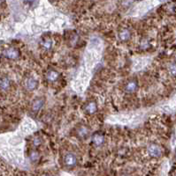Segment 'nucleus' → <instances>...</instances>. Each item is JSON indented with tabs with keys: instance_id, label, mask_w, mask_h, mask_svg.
Listing matches in <instances>:
<instances>
[{
	"instance_id": "nucleus-1",
	"label": "nucleus",
	"mask_w": 176,
	"mask_h": 176,
	"mask_svg": "<svg viewBox=\"0 0 176 176\" xmlns=\"http://www.w3.org/2000/svg\"><path fill=\"white\" fill-rule=\"evenodd\" d=\"M2 56L8 60H16L20 57L21 52L15 47H8L2 51Z\"/></svg>"
},
{
	"instance_id": "nucleus-2",
	"label": "nucleus",
	"mask_w": 176,
	"mask_h": 176,
	"mask_svg": "<svg viewBox=\"0 0 176 176\" xmlns=\"http://www.w3.org/2000/svg\"><path fill=\"white\" fill-rule=\"evenodd\" d=\"M63 162H64V165L67 167L72 168V167H75L76 165H77L78 159H77V157H76V155L75 153H73V152H67L64 156Z\"/></svg>"
},
{
	"instance_id": "nucleus-3",
	"label": "nucleus",
	"mask_w": 176,
	"mask_h": 176,
	"mask_svg": "<svg viewBox=\"0 0 176 176\" xmlns=\"http://www.w3.org/2000/svg\"><path fill=\"white\" fill-rule=\"evenodd\" d=\"M76 135L81 139H86L90 135V129L88 126L80 125L76 129Z\"/></svg>"
},
{
	"instance_id": "nucleus-4",
	"label": "nucleus",
	"mask_w": 176,
	"mask_h": 176,
	"mask_svg": "<svg viewBox=\"0 0 176 176\" xmlns=\"http://www.w3.org/2000/svg\"><path fill=\"white\" fill-rule=\"evenodd\" d=\"M25 87L28 91H34L37 88L38 86V82L35 78H34L33 77H28L25 79Z\"/></svg>"
},
{
	"instance_id": "nucleus-5",
	"label": "nucleus",
	"mask_w": 176,
	"mask_h": 176,
	"mask_svg": "<svg viewBox=\"0 0 176 176\" xmlns=\"http://www.w3.org/2000/svg\"><path fill=\"white\" fill-rule=\"evenodd\" d=\"M104 141H105V139H104V137L103 134L98 133V132L93 134V136H92V143H93V145L96 147L102 146L104 144Z\"/></svg>"
},
{
	"instance_id": "nucleus-6",
	"label": "nucleus",
	"mask_w": 176,
	"mask_h": 176,
	"mask_svg": "<svg viewBox=\"0 0 176 176\" xmlns=\"http://www.w3.org/2000/svg\"><path fill=\"white\" fill-rule=\"evenodd\" d=\"M148 153L150 154V156L153 157V158H158L161 155L162 151L158 145L151 144L148 146Z\"/></svg>"
},
{
	"instance_id": "nucleus-7",
	"label": "nucleus",
	"mask_w": 176,
	"mask_h": 176,
	"mask_svg": "<svg viewBox=\"0 0 176 176\" xmlns=\"http://www.w3.org/2000/svg\"><path fill=\"white\" fill-rule=\"evenodd\" d=\"M44 98H37L35 101L32 102V106H31V109L33 112H38L39 110L42 109V107L44 105Z\"/></svg>"
},
{
	"instance_id": "nucleus-8",
	"label": "nucleus",
	"mask_w": 176,
	"mask_h": 176,
	"mask_svg": "<svg viewBox=\"0 0 176 176\" xmlns=\"http://www.w3.org/2000/svg\"><path fill=\"white\" fill-rule=\"evenodd\" d=\"M84 110L87 114L89 115H93L98 111V104L95 101H89L85 107H84Z\"/></svg>"
},
{
	"instance_id": "nucleus-9",
	"label": "nucleus",
	"mask_w": 176,
	"mask_h": 176,
	"mask_svg": "<svg viewBox=\"0 0 176 176\" xmlns=\"http://www.w3.org/2000/svg\"><path fill=\"white\" fill-rule=\"evenodd\" d=\"M138 88V84L135 80H130L128 81L125 85V91L128 93H135Z\"/></svg>"
},
{
	"instance_id": "nucleus-10",
	"label": "nucleus",
	"mask_w": 176,
	"mask_h": 176,
	"mask_svg": "<svg viewBox=\"0 0 176 176\" xmlns=\"http://www.w3.org/2000/svg\"><path fill=\"white\" fill-rule=\"evenodd\" d=\"M11 88V81L8 77H3L0 78V89L3 91H8Z\"/></svg>"
},
{
	"instance_id": "nucleus-11",
	"label": "nucleus",
	"mask_w": 176,
	"mask_h": 176,
	"mask_svg": "<svg viewBox=\"0 0 176 176\" xmlns=\"http://www.w3.org/2000/svg\"><path fill=\"white\" fill-rule=\"evenodd\" d=\"M58 77H59V73L57 71H55V70H50L46 73V78L50 83L56 82L58 79Z\"/></svg>"
},
{
	"instance_id": "nucleus-12",
	"label": "nucleus",
	"mask_w": 176,
	"mask_h": 176,
	"mask_svg": "<svg viewBox=\"0 0 176 176\" xmlns=\"http://www.w3.org/2000/svg\"><path fill=\"white\" fill-rule=\"evenodd\" d=\"M131 32L128 29H122L119 33V39L121 42H127L131 39Z\"/></svg>"
},
{
	"instance_id": "nucleus-13",
	"label": "nucleus",
	"mask_w": 176,
	"mask_h": 176,
	"mask_svg": "<svg viewBox=\"0 0 176 176\" xmlns=\"http://www.w3.org/2000/svg\"><path fill=\"white\" fill-rule=\"evenodd\" d=\"M41 45H42V48L44 50H50V49L52 48L53 42H52V41L50 39H44V40L42 41Z\"/></svg>"
},
{
	"instance_id": "nucleus-14",
	"label": "nucleus",
	"mask_w": 176,
	"mask_h": 176,
	"mask_svg": "<svg viewBox=\"0 0 176 176\" xmlns=\"http://www.w3.org/2000/svg\"><path fill=\"white\" fill-rule=\"evenodd\" d=\"M39 158H40V153H39V151H37V150H32V151H30V153H29V158H30L31 161L35 162V161H37L39 159Z\"/></svg>"
},
{
	"instance_id": "nucleus-15",
	"label": "nucleus",
	"mask_w": 176,
	"mask_h": 176,
	"mask_svg": "<svg viewBox=\"0 0 176 176\" xmlns=\"http://www.w3.org/2000/svg\"><path fill=\"white\" fill-rule=\"evenodd\" d=\"M42 139H41V137H35L34 139H33V141H32V143H33V145L35 146V147H38V146H40L41 145H42Z\"/></svg>"
},
{
	"instance_id": "nucleus-16",
	"label": "nucleus",
	"mask_w": 176,
	"mask_h": 176,
	"mask_svg": "<svg viewBox=\"0 0 176 176\" xmlns=\"http://www.w3.org/2000/svg\"><path fill=\"white\" fill-rule=\"evenodd\" d=\"M169 72L171 73V75L176 77V64H172L169 68Z\"/></svg>"
},
{
	"instance_id": "nucleus-17",
	"label": "nucleus",
	"mask_w": 176,
	"mask_h": 176,
	"mask_svg": "<svg viewBox=\"0 0 176 176\" xmlns=\"http://www.w3.org/2000/svg\"><path fill=\"white\" fill-rule=\"evenodd\" d=\"M42 176H54V175H50V174H44V175H43Z\"/></svg>"
},
{
	"instance_id": "nucleus-18",
	"label": "nucleus",
	"mask_w": 176,
	"mask_h": 176,
	"mask_svg": "<svg viewBox=\"0 0 176 176\" xmlns=\"http://www.w3.org/2000/svg\"><path fill=\"white\" fill-rule=\"evenodd\" d=\"M26 2H28V3H32L33 1H35V0H24Z\"/></svg>"
},
{
	"instance_id": "nucleus-19",
	"label": "nucleus",
	"mask_w": 176,
	"mask_h": 176,
	"mask_svg": "<svg viewBox=\"0 0 176 176\" xmlns=\"http://www.w3.org/2000/svg\"><path fill=\"white\" fill-rule=\"evenodd\" d=\"M63 176H71V175H67V174H66V175H64Z\"/></svg>"
},
{
	"instance_id": "nucleus-20",
	"label": "nucleus",
	"mask_w": 176,
	"mask_h": 176,
	"mask_svg": "<svg viewBox=\"0 0 176 176\" xmlns=\"http://www.w3.org/2000/svg\"><path fill=\"white\" fill-rule=\"evenodd\" d=\"M122 176H131V175H122Z\"/></svg>"
}]
</instances>
